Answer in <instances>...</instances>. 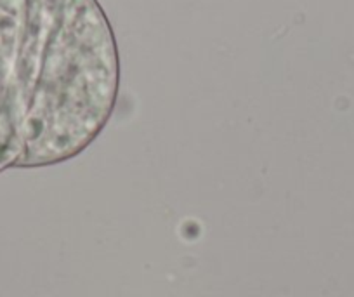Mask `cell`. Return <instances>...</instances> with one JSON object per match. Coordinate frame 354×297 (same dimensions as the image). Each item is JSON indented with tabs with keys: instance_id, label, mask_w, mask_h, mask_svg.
Wrapping results in <instances>:
<instances>
[{
	"instance_id": "6da1fadb",
	"label": "cell",
	"mask_w": 354,
	"mask_h": 297,
	"mask_svg": "<svg viewBox=\"0 0 354 297\" xmlns=\"http://www.w3.org/2000/svg\"><path fill=\"white\" fill-rule=\"evenodd\" d=\"M117 42L97 0H0V107L61 162L93 141L118 94Z\"/></svg>"
}]
</instances>
